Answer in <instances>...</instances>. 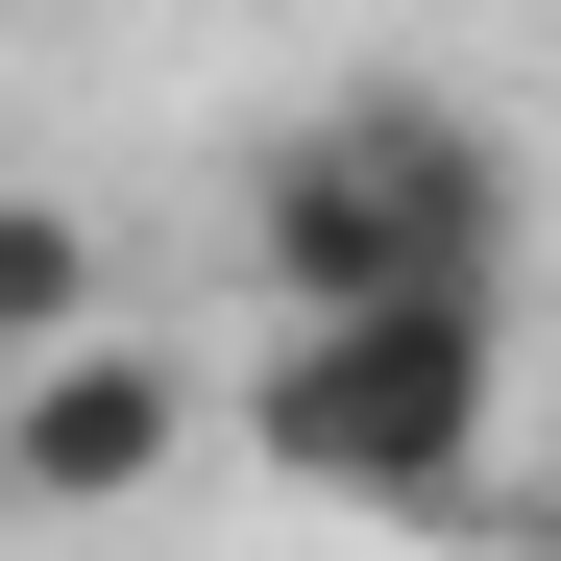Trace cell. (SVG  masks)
Masks as SVG:
<instances>
[{
    "label": "cell",
    "mask_w": 561,
    "mask_h": 561,
    "mask_svg": "<svg viewBox=\"0 0 561 561\" xmlns=\"http://www.w3.org/2000/svg\"><path fill=\"white\" fill-rule=\"evenodd\" d=\"M244 268L294 318H439V294L513 268V171H489L463 99H342L244 171Z\"/></svg>",
    "instance_id": "6da1fadb"
},
{
    "label": "cell",
    "mask_w": 561,
    "mask_h": 561,
    "mask_svg": "<svg viewBox=\"0 0 561 561\" xmlns=\"http://www.w3.org/2000/svg\"><path fill=\"white\" fill-rule=\"evenodd\" d=\"M489 415H513L489 294H439V318H294L244 366V439L294 463L318 513H463L489 489Z\"/></svg>",
    "instance_id": "7a4b0ae2"
},
{
    "label": "cell",
    "mask_w": 561,
    "mask_h": 561,
    "mask_svg": "<svg viewBox=\"0 0 561 561\" xmlns=\"http://www.w3.org/2000/svg\"><path fill=\"white\" fill-rule=\"evenodd\" d=\"M171 439H196V366H171V342H73V366H25V391H0L25 513H123Z\"/></svg>",
    "instance_id": "3957f363"
},
{
    "label": "cell",
    "mask_w": 561,
    "mask_h": 561,
    "mask_svg": "<svg viewBox=\"0 0 561 561\" xmlns=\"http://www.w3.org/2000/svg\"><path fill=\"white\" fill-rule=\"evenodd\" d=\"M0 342H25V366H73V342H99V220H73V196H25V220H0Z\"/></svg>",
    "instance_id": "277c9868"
},
{
    "label": "cell",
    "mask_w": 561,
    "mask_h": 561,
    "mask_svg": "<svg viewBox=\"0 0 561 561\" xmlns=\"http://www.w3.org/2000/svg\"><path fill=\"white\" fill-rule=\"evenodd\" d=\"M513 561H561V537H513Z\"/></svg>",
    "instance_id": "5b68a950"
}]
</instances>
